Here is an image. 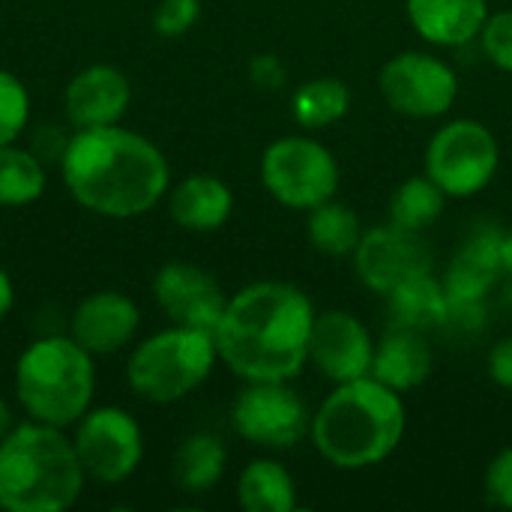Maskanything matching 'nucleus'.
<instances>
[{
	"instance_id": "obj_1",
	"label": "nucleus",
	"mask_w": 512,
	"mask_h": 512,
	"mask_svg": "<svg viewBox=\"0 0 512 512\" xmlns=\"http://www.w3.org/2000/svg\"><path fill=\"white\" fill-rule=\"evenodd\" d=\"M312 300L288 282H252L228 297L213 330L219 360L243 381H291L309 363Z\"/></svg>"
},
{
	"instance_id": "obj_2",
	"label": "nucleus",
	"mask_w": 512,
	"mask_h": 512,
	"mask_svg": "<svg viewBox=\"0 0 512 512\" xmlns=\"http://www.w3.org/2000/svg\"><path fill=\"white\" fill-rule=\"evenodd\" d=\"M60 174L69 195L105 219L144 216L171 186L165 153L120 123L75 129L60 159Z\"/></svg>"
},
{
	"instance_id": "obj_3",
	"label": "nucleus",
	"mask_w": 512,
	"mask_h": 512,
	"mask_svg": "<svg viewBox=\"0 0 512 512\" xmlns=\"http://www.w3.org/2000/svg\"><path fill=\"white\" fill-rule=\"evenodd\" d=\"M408 414L402 393L375 381L372 375L339 384L318 414L309 435L315 450L342 471H363L381 465L405 438Z\"/></svg>"
},
{
	"instance_id": "obj_4",
	"label": "nucleus",
	"mask_w": 512,
	"mask_h": 512,
	"mask_svg": "<svg viewBox=\"0 0 512 512\" xmlns=\"http://www.w3.org/2000/svg\"><path fill=\"white\" fill-rule=\"evenodd\" d=\"M87 474L63 429L27 420L0 441V510L63 512L84 492Z\"/></svg>"
},
{
	"instance_id": "obj_5",
	"label": "nucleus",
	"mask_w": 512,
	"mask_h": 512,
	"mask_svg": "<svg viewBox=\"0 0 512 512\" xmlns=\"http://www.w3.org/2000/svg\"><path fill=\"white\" fill-rule=\"evenodd\" d=\"M93 354L72 336L33 339L15 360V399L36 423L75 426L93 405Z\"/></svg>"
},
{
	"instance_id": "obj_6",
	"label": "nucleus",
	"mask_w": 512,
	"mask_h": 512,
	"mask_svg": "<svg viewBox=\"0 0 512 512\" xmlns=\"http://www.w3.org/2000/svg\"><path fill=\"white\" fill-rule=\"evenodd\" d=\"M219 360L216 339L195 327H168L147 336L126 360L129 390L153 405H171L195 393Z\"/></svg>"
},
{
	"instance_id": "obj_7",
	"label": "nucleus",
	"mask_w": 512,
	"mask_h": 512,
	"mask_svg": "<svg viewBox=\"0 0 512 512\" xmlns=\"http://www.w3.org/2000/svg\"><path fill=\"white\" fill-rule=\"evenodd\" d=\"M264 189L288 210H312L339 192V162L315 138L285 135L261 156Z\"/></svg>"
},
{
	"instance_id": "obj_8",
	"label": "nucleus",
	"mask_w": 512,
	"mask_h": 512,
	"mask_svg": "<svg viewBox=\"0 0 512 512\" xmlns=\"http://www.w3.org/2000/svg\"><path fill=\"white\" fill-rule=\"evenodd\" d=\"M501 162V147L492 129L480 120H453L441 126L426 147V174L447 198L483 192Z\"/></svg>"
},
{
	"instance_id": "obj_9",
	"label": "nucleus",
	"mask_w": 512,
	"mask_h": 512,
	"mask_svg": "<svg viewBox=\"0 0 512 512\" xmlns=\"http://www.w3.org/2000/svg\"><path fill=\"white\" fill-rule=\"evenodd\" d=\"M72 444L87 480H96L102 486L126 483L144 459L141 423L129 411L114 405L90 408L75 423Z\"/></svg>"
},
{
	"instance_id": "obj_10",
	"label": "nucleus",
	"mask_w": 512,
	"mask_h": 512,
	"mask_svg": "<svg viewBox=\"0 0 512 512\" xmlns=\"http://www.w3.org/2000/svg\"><path fill=\"white\" fill-rule=\"evenodd\" d=\"M231 426L255 447L288 450L309 432L312 417L288 381H246L231 405Z\"/></svg>"
},
{
	"instance_id": "obj_11",
	"label": "nucleus",
	"mask_w": 512,
	"mask_h": 512,
	"mask_svg": "<svg viewBox=\"0 0 512 512\" xmlns=\"http://www.w3.org/2000/svg\"><path fill=\"white\" fill-rule=\"evenodd\" d=\"M381 96L384 102L405 117L432 120L453 108L459 99L456 72L435 54L402 51L381 69Z\"/></svg>"
},
{
	"instance_id": "obj_12",
	"label": "nucleus",
	"mask_w": 512,
	"mask_h": 512,
	"mask_svg": "<svg viewBox=\"0 0 512 512\" xmlns=\"http://www.w3.org/2000/svg\"><path fill=\"white\" fill-rule=\"evenodd\" d=\"M351 258L360 282L384 297L396 285L420 273H432V252L420 231H408L393 222L363 231V240Z\"/></svg>"
},
{
	"instance_id": "obj_13",
	"label": "nucleus",
	"mask_w": 512,
	"mask_h": 512,
	"mask_svg": "<svg viewBox=\"0 0 512 512\" xmlns=\"http://www.w3.org/2000/svg\"><path fill=\"white\" fill-rule=\"evenodd\" d=\"M153 297L159 309L180 327H195L213 333L225 312V291L198 264L168 261L153 276Z\"/></svg>"
},
{
	"instance_id": "obj_14",
	"label": "nucleus",
	"mask_w": 512,
	"mask_h": 512,
	"mask_svg": "<svg viewBox=\"0 0 512 512\" xmlns=\"http://www.w3.org/2000/svg\"><path fill=\"white\" fill-rule=\"evenodd\" d=\"M375 342L369 327L342 309H330L315 315L309 336V363L336 384L366 378L372 372Z\"/></svg>"
},
{
	"instance_id": "obj_15",
	"label": "nucleus",
	"mask_w": 512,
	"mask_h": 512,
	"mask_svg": "<svg viewBox=\"0 0 512 512\" xmlns=\"http://www.w3.org/2000/svg\"><path fill=\"white\" fill-rule=\"evenodd\" d=\"M132 102V84L126 72L108 63H93L75 72L63 90V111L75 129L120 123Z\"/></svg>"
},
{
	"instance_id": "obj_16",
	"label": "nucleus",
	"mask_w": 512,
	"mask_h": 512,
	"mask_svg": "<svg viewBox=\"0 0 512 512\" xmlns=\"http://www.w3.org/2000/svg\"><path fill=\"white\" fill-rule=\"evenodd\" d=\"M141 327V309L120 291H96L84 297L69 321V336L93 357L123 351Z\"/></svg>"
},
{
	"instance_id": "obj_17",
	"label": "nucleus",
	"mask_w": 512,
	"mask_h": 512,
	"mask_svg": "<svg viewBox=\"0 0 512 512\" xmlns=\"http://www.w3.org/2000/svg\"><path fill=\"white\" fill-rule=\"evenodd\" d=\"M501 237L504 231L498 228H480L474 231L465 246L459 249V255L453 258V264L447 267L444 276V288L450 297V312L453 315H468V312H480L486 294L495 288V282L504 276L501 270ZM450 315V318H453Z\"/></svg>"
},
{
	"instance_id": "obj_18",
	"label": "nucleus",
	"mask_w": 512,
	"mask_h": 512,
	"mask_svg": "<svg viewBox=\"0 0 512 512\" xmlns=\"http://www.w3.org/2000/svg\"><path fill=\"white\" fill-rule=\"evenodd\" d=\"M234 210V192L216 174H189L168 192L171 219L192 234L219 231Z\"/></svg>"
},
{
	"instance_id": "obj_19",
	"label": "nucleus",
	"mask_w": 512,
	"mask_h": 512,
	"mask_svg": "<svg viewBox=\"0 0 512 512\" xmlns=\"http://www.w3.org/2000/svg\"><path fill=\"white\" fill-rule=\"evenodd\" d=\"M411 27L432 45H465L480 36L489 0H405Z\"/></svg>"
},
{
	"instance_id": "obj_20",
	"label": "nucleus",
	"mask_w": 512,
	"mask_h": 512,
	"mask_svg": "<svg viewBox=\"0 0 512 512\" xmlns=\"http://www.w3.org/2000/svg\"><path fill=\"white\" fill-rule=\"evenodd\" d=\"M432 366H435V354L426 342V333L393 327L375 345L369 375L396 393H408V390H417L432 375Z\"/></svg>"
},
{
	"instance_id": "obj_21",
	"label": "nucleus",
	"mask_w": 512,
	"mask_h": 512,
	"mask_svg": "<svg viewBox=\"0 0 512 512\" xmlns=\"http://www.w3.org/2000/svg\"><path fill=\"white\" fill-rule=\"evenodd\" d=\"M387 312L393 327H408V330H432L450 321V297L441 279L432 273H420L402 285H396L387 294Z\"/></svg>"
},
{
	"instance_id": "obj_22",
	"label": "nucleus",
	"mask_w": 512,
	"mask_h": 512,
	"mask_svg": "<svg viewBox=\"0 0 512 512\" xmlns=\"http://www.w3.org/2000/svg\"><path fill=\"white\" fill-rule=\"evenodd\" d=\"M225 465H228V450L222 438L213 432H195L177 447L171 462V477L180 492L207 495L225 477Z\"/></svg>"
},
{
	"instance_id": "obj_23",
	"label": "nucleus",
	"mask_w": 512,
	"mask_h": 512,
	"mask_svg": "<svg viewBox=\"0 0 512 512\" xmlns=\"http://www.w3.org/2000/svg\"><path fill=\"white\" fill-rule=\"evenodd\" d=\"M237 504L246 512H291L297 507V483L285 465L255 459L240 471Z\"/></svg>"
},
{
	"instance_id": "obj_24",
	"label": "nucleus",
	"mask_w": 512,
	"mask_h": 512,
	"mask_svg": "<svg viewBox=\"0 0 512 512\" xmlns=\"http://www.w3.org/2000/svg\"><path fill=\"white\" fill-rule=\"evenodd\" d=\"M48 189L45 162L30 147H0V207H30Z\"/></svg>"
},
{
	"instance_id": "obj_25",
	"label": "nucleus",
	"mask_w": 512,
	"mask_h": 512,
	"mask_svg": "<svg viewBox=\"0 0 512 512\" xmlns=\"http://www.w3.org/2000/svg\"><path fill=\"white\" fill-rule=\"evenodd\" d=\"M306 234H309L312 249H318L321 255L348 258L357 252V246L363 240V225L348 204H339L330 198L309 210Z\"/></svg>"
},
{
	"instance_id": "obj_26",
	"label": "nucleus",
	"mask_w": 512,
	"mask_h": 512,
	"mask_svg": "<svg viewBox=\"0 0 512 512\" xmlns=\"http://www.w3.org/2000/svg\"><path fill=\"white\" fill-rule=\"evenodd\" d=\"M351 108V90L345 81L324 75V78H309L297 87L291 99V114L303 129H324L339 123Z\"/></svg>"
},
{
	"instance_id": "obj_27",
	"label": "nucleus",
	"mask_w": 512,
	"mask_h": 512,
	"mask_svg": "<svg viewBox=\"0 0 512 512\" xmlns=\"http://www.w3.org/2000/svg\"><path fill=\"white\" fill-rule=\"evenodd\" d=\"M447 204V192L429 177H408L390 198V222L408 231H426Z\"/></svg>"
},
{
	"instance_id": "obj_28",
	"label": "nucleus",
	"mask_w": 512,
	"mask_h": 512,
	"mask_svg": "<svg viewBox=\"0 0 512 512\" xmlns=\"http://www.w3.org/2000/svg\"><path fill=\"white\" fill-rule=\"evenodd\" d=\"M30 120V93L15 72L0 69V147L15 144Z\"/></svg>"
},
{
	"instance_id": "obj_29",
	"label": "nucleus",
	"mask_w": 512,
	"mask_h": 512,
	"mask_svg": "<svg viewBox=\"0 0 512 512\" xmlns=\"http://www.w3.org/2000/svg\"><path fill=\"white\" fill-rule=\"evenodd\" d=\"M201 18V0H159L153 9V30L165 39H180Z\"/></svg>"
},
{
	"instance_id": "obj_30",
	"label": "nucleus",
	"mask_w": 512,
	"mask_h": 512,
	"mask_svg": "<svg viewBox=\"0 0 512 512\" xmlns=\"http://www.w3.org/2000/svg\"><path fill=\"white\" fill-rule=\"evenodd\" d=\"M480 42H483V51L489 54V60L498 69L512 72V9L495 12V15L486 18V24L480 30Z\"/></svg>"
},
{
	"instance_id": "obj_31",
	"label": "nucleus",
	"mask_w": 512,
	"mask_h": 512,
	"mask_svg": "<svg viewBox=\"0 0 512 512\" xmlns=\"http://www.w3.org/2000/svg\"><path fill=\"white\" fill-rule=\"evenodd\" d=\"M486 501L492 507L512 510V447L501 450L486 468Z\"/></svg>"
},
{
	"instance_id": "obj_32",
	"label": "nucleus",
	"mask_w": 512,
	"mask_h": 512,
	"mask_svg": "<svg viewBox=\"0 0 512 512\" xmlns=\"http://www.w3.org/2000/svg\"><path fill=\"white\" fill-rule=\"evenodd\" d=\"M69 138H72V135H69L63 126H57V123H42V126H36V132H33V138H30V150H33L45 165H48V162H57V165H60Z\"/></svg>"
},
{
	"instance_id": "obj_33",
	"label": "nucleus",
	"mask_w": 512,
	"mask_h": 512,
	"mask_svg": "<svg viewBox=\"0 0 512 512\" xmlns=\"http://www.w3.org/2000/svg\"><path fill=\"white\" fill-rule=\"evenodd\" d=\"M285 66L276 54H258L249 63V78L261 87V90H279L285 84Z\"/></svg>"
},
{
	"instance_id": "obj_34",
	"label": "nucleus",
	"mask_w": 512,
	"mask_h": 512,
	"mask_svg": "<svg viewBox=\"0 0 512 512\" xmlns=\"http://www.w3.org/2000/svg\"><path fill=\"white\" fill-rule=\"evenodd\" d=\"M489 375L498 387L512 393V336L495 342V348L489 351Z\"/></svg>"
},
{
	"instance_id": "obj_35",
	"label": "nucleus",
	"mask_w": 512,
	"mask_h": 512,
	"mask_svg": "<svg viewBox=\"0 0 512 512\" xmlns=\"http://www.w3.org/2000/svg\"><path fill=\"white\" fill-rule=\"evenodd\" d=\"M12 306H15V285H12V276L0 267V324L6 321Z\"/></svg>"
},
{
	"instance_id": "obj_36",
	"label": "nucleus",
	"mask_w": 512,
	"mask_h": 512,
	"mask_svg": "<svg viewBox=\"0 0 512 512\" xmlns=\"http://www.w3.org/2000/svg\"><path fill=\"white\" fill-rule=\"evenodd\" d=\"M498 255H501V270H504L507 276H512V231H507V234L501 237Z\"/></svg>"
},
{
	"instance_id": "obj_37",
	"label": "nucleus",
	"mask_w": 512,
	"mask_h": 512,
	"mask_svg": "<svg viewBox=\"0 0 512 512\" xmlns=\"http://www.w3.org/2000/svg\"><path fill=\"white\" fill-rule=\"evenodd\" d=\"M12 426H15V423H12V411H9V405L0 399V441L12 432Z\"/></svg>"
}]
</instances>
